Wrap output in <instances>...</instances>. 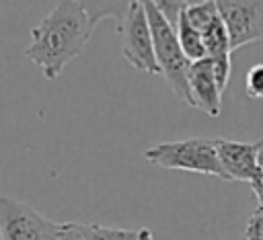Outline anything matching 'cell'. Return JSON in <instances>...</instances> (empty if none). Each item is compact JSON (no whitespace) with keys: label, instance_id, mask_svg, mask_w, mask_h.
<instances>
[{"label":"cell","instance_id":"obj_8","mask_svg":"<svg viewBox=\"0 0 263 240\" xmlns=\"http://www.w3.org/2000/svg\"><path fill=\"white\" fill-rule=\"evenodd\" d=\"M216 152L228 181L251 183L261 172L257 162V144L216 137Z\"/></svg>","mask_w":263,"mask_h":240},{"label":"cell","instance_id":"obj_16","mask_svg":"<svg viewBox=\"0 0 263 240\" xmlns=\"http://www.w3.org/2000/svg\"><path fill=\"white\" fill-rule=\"evenodd\" d=\"M212 64H214V74H216L218 86H220V90L224 92V90H226V86H228V80H230V70H232L230 53H226V55H218V57H212Z\"/></svg>","mask_w":263,"mask_h":240},{"label":"cell","instance_id":"obj_3","mask_svg":"<svg viewBox=\"0 0 263 240\" xmlns=\"http://www.w3.org/2000/svg\"><path fill=\"white\" fill-rule=\"evenodd\" d=\"M144 158L166 170H185L197 174H212L216 178L228 181L216 152V139L210 137H189L179 142H162L144 152Z\"/></svg>","mask_w":263,"mask_h":240},{"label":"cell","instance_id":"obj_12","mask_svg":"<svg viewBox=\"0 0 263 240\" xmlns=\"http://www.w3.org/2000/svg\"><path fill=\"white\" fill-rule=\"evenodd\" d=\"M201 35H203V45H205L208 57H218V55H226L232 51L230 35H228V29H226L222 16L216 18Z\"/></svg>","mask_w":263,"mask_h":240},{"label":"cell","instance_id":"obj_2","mask_svg":"<svg viewBox=\"0 0 263 240\" xmlns=\"http://www.w3.org/2000/svg\"><path fill=\"white\" fill-rule=\"evenodd\" d=\"M142 6L146 8L148 14V23L152 29V41H154V55L160 68V74L166 78L168 86L173 88V92L193 109V101H191V90H189V68L191 62L187 59V55L181 49L179 37H177V29L175 25H171L150 0H140Z\"/></svg>","mask_w":263,"mask_h":240},{"label":"cell","instance_id":"obj_15","mask_svg":"<svg viewBox=\"0 0 263 240\" xmlns=\"http://www.w3.org/2000/svg\"><path fill=\"white\" fill-rule=\"evenodd\" d=\"M156 10L171 23V25H177L179 16L183 14V10L187 8V0H150Z\"/></svg>","mask_w":263,"mask_h":240},{"label":"cell","instance_id":"obj_4","mask_svg":"<svg viewBox=\"0 0 263 240\" xmlns=\"http://www.w3.org/2000/svg\"><path fill=\"white\" fill-rule=\"evenodd\" d=\"M60 228L29 203L0 195V240H58Z\"/></svg>","mask_w":263,"mask_h":240},{"label":"cell","instance_id":"obj_1","mask_svg":"<svg viewBox=\"0 0 263 240\" xmlns=\"http://www.w3.org/2000/svg\"><path fill=\"white\" fill-rule=\"evenodd\" d=\"M95 25L78 0H58L45 18L31 31V45L25 57L33 62L47 80H55L62 70L82 53Z\"/></svg>","mask_w":263,"mask_h":240},{"label":"cell","instance_id":"obj_13","mask_svg":"<svg viewBox=\"0 0 263 240\" xmlns=\"http://www.w3.org/2000/svg\"><path fill=\"white\" fill-rule=\"evenodd\" d=\"M183 16L189 21L191 27H195L197 31L203 33L216 18H220V12H218V6H216V0H210V2H203V4L187 6L183 10Z\"/></svg>","mask_w":263,"mask_h":240},{"label":"cell","instance_id":"obj_6","mask_svg":"<svg viewBox=\"0 0 263 240\" xmlns=\"http://www.w3.org/2000/svg\"><path fill=\"white\" fill-rule=\"evenodd\" d=\"M216 6L232 49L263 39V0H216Z\"/></svg>","mask_w":263,"mask_h":240},{"label":"cell","instance_id":"obj_5","mask_svg":"<svg viewBox=\"0 0 263 240\" xmlns=\"http://www.w3.org/2000/svg\"><path fill=\"white\" fill-rule=\"evenodd\" d=\"M117 33L121 37V53L129 66L146 74H160L156 55H154V41L152 29L148 23L146 8L140 0L132 4L121 25H117Z\"/></svg>","mask_w":263,"mask_h":240},{"label":"cell","instance_id":"obj_19","mask_svg":"<svg viewBox=\"0 0 263 240\" xmlns=\"http://www.w3.org/2000/svg\"><path fill=\"white\" fill-rule=\"evenodd\" d=\"M255 144H257V162H259V168L263 170V137Z\"/></svg>","mask_w":263,"mask_h":240},{"label":"cell","instance_id":"obj_17","mask_svg":"<svg viewBox=\"0 0 263 240\" xmlns=\"http://www.w3.org/2000/svg\"><path fill=\"white\" fill-rule=\"evenodd\" d=\"M245 240H263V207L259 205L245 226Z\"/></svg>","mask_w":263,"mask_h":240},{"label":"cell","instance_id":"obj_9","mask_svg":"<svg viewBox=\"0 0 263 240\" xmlns=\"http://www.w3.org/2000/svg\"><path fill=\"white\" fill-rule=\"evenodd\" d=\"M58 240H156L148 228H117L86 222H62Z\"/></svg>","mask_w":263,"mask_h":240},{"label":"cell","instance_id":"obj_11","mask_svg":"<svg viewBox=\"0 0 263 240\" xmlns=\"http://www.w3.org/2000/svg\"><path fill=\"white\" fill-rule=\"evenodd\" d=\"M177 37H179V43H181V49L183 53L187 55L189 62H197V59H203L208 57V51H205V45H203V35L201 31H197L195 27L189 25V21L181 14L177 25Z\"/></svg>","mask_w":263,"mask_h":240},{"label":"cell","instance_id":"obj_7","mask_svg":"<svg viewBox=\"0 0 263 240\" xmlns=\"http://www.w3.org/2000/svg\"><path fill=\"white\" fill-rule=\"evenodd\" d=\"M187 80H189L193 109H199L210 117H218L222 111V90L214 74L212 57L191 62Z\"/></svg>","mask_w":263,"mask_h":240},{"label":"cell","instance_id":"obj_18","mask_svg":"<svg viewBox=\"0 0 263 240\" xmlns=\"http://www.w3.org/2000/svg\"><path fill=\"white\" fill-rule=\"evenodd\" d=\"M251 189H253V193H255V197H257V201H259V205L263 207V170L251 181Z\"/></svg>","mask_w":263,"mask_h":240},{"label":"cell","instance_id":"obj_14","mask_svg":"<svg viewBox=\"0 0 263 240\" xmlns=\"http://www.w3.org/2000/svg\"><path fill=\"white\" fill-rule=\"evenodd\" d=\"M245 90L251 98H263V64L249 68L245 76Z\"/></svg>","mask_w":263,"mask_h":240},{"label":"cell","instance_id":"obj_10","mask_svg":"<svg viewBox=\"0 0 263 240\" xmlns=\"http://www.w3.org/2000/svg\"><path fill=\"white\" fill-rule=\"evenodd\" d=\"M78 2L86 10L92 25L101 23L103 18H113L117 21V25H121V21L125 18L127 10L136 0H78Z\"/></svg>","mask_w":263,"mask_h":240},{"label":"cell","instance_id":"obj_20","mask_svg":"<svg viewBox=\"0 0 263 240\" xmlns=\"http://www.w3.org/2000/svg\"><path fill=\"white\" fill-rule=\"evenodd\" d=\"M203 2H210V0H187V6H195V4H203Z\"/></svg>","mask_w":263,"mask_h":240}]
</instances>
